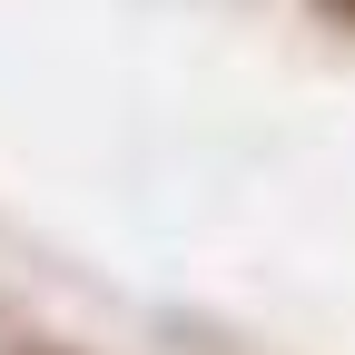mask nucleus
<instances>
[{"label": "nucleus", "instance_id": "1", "mask_svg": "<svg viewBox=\"0 0 355 355\" xmlns=\"http://www.w3.org/2000/svg\"><path fill=\"white\" fill-rule=\"evenodd\" d=\"M306 20H316V30H345V40H355V0H306Z\"/></svg>", "mask_w": 355, "mask_h": 355}, {"label": "nucleus", "instance_id": "2", "mask_svg": "<svg viewBox=\"0 0 355 355\" xmlns=\"http://www.w3.org/2000/svg\"><path fill=\"white\" fill-rule=\"evenodd\" d=\"M30 355H69V345H30Z\"/></svg>", "mask_w": 355, "mask_h": 355}]
</instances>
